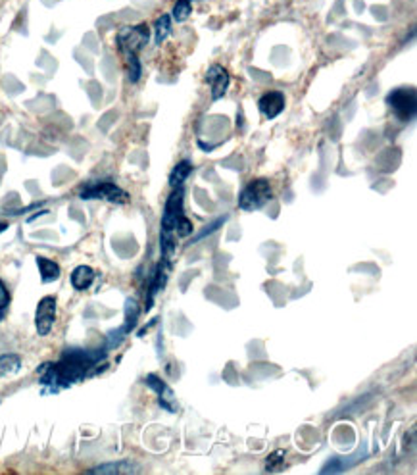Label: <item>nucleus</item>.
<instances>
[{
	"label": "nucleus",
	"instance_id": "393cba45",
	"mask_svg": "<svg viewBox=\"0 0 417 475\" xmlns=\"http://www.w3.org/2000/svg\"><path fill=\"white\" fill-rule=\"evenodd\" d=\"M2 229H6V223H2V226H0V231H2Z\"/></svg>",
	"mask_w": 417,
	"mask_h": 475
},
{
	"label": "nucleus",
	"instance_id": "6e6552de",
	"mask_svg": "<svg viewBox=\"0 0 417 475\" xmlns=\"http://www.w3.org/2000/svg\"><path fill=\"white\" fill-rule=\"evenodd\" d=\"M144 383L149 385V389L158 394V404L168 410V412H177V399H175V394H173L172 387L165 383L164 379H160L156 373H149L146 379H144Z\"/></svg>",
	"mask_w": 417,
	"mask_h": 475
},
{
	"label": "nucleus",
	"instance_id": "b1692460",
	"mask_svg": "<svg viewBox=\"0 0 417 475\" xmlns=\"http://www.w3.org/2000/svg\"><path fill=\"white\" fill-rule=\"evenodd\" d=\"M193 223H191V219L186 218H181V221L177 223V229H175V235L177 237H189V235L193 233Z\"/></svg>",
	"mask_w": 417,
	"mask_h": 475
},
{
	"label": "nucleus",
	"instance_id": "dca6fc26",
	"mask_svg": "<svg viewBox=\"0 0 417 475\" xmlns=\"http://www.w3.org/2000/svg\"><path fill=\"white\" fill-rule=\"evenodd\" d=\"M170 33H172V15L162 14L154 22V45L162 46L165 39L170 37Z\"/></svg>",
	"mask_w": 417,
	"mask_h": 475
},
{
	"label": "nucleus",
	"instance_id": "ddd939ff",
	"mask_svg": "<svg viewBox=\"0 0 417 475\" xmlns=\"http://www.w3.org/2000/svg\"><path fill=\"white\" fill-rule=\"evenodd\" d=\"M95 281V270L89 266H77L71 272V285L75 291H87Z\"/></svg>",
	"mask_w": 417,
	"mask_h": 475
},
{
	"label": "nucleus",
	"instance_id": "4be33fe9",
	"mask_svg": "<svg viewBox=\"0 0 417 475\" xmlns=\"http://www.w3.org/2000/svg\"><path fill=\"white\" fill-rule=\"evenodd\" d=\"M10 293H8L6 285H4V281L0 280V322H2V317L6 316L8 306H10Z\"/></svg>",
	"mask_w": 417,
	"mask_h": 475
},
{
	"label": "nucleus",
	"instance_id": "0eeeda50",
	"mask_svg": "<svg viewBox=\"0 0 417 475\" xmlns=\"http://www.w3.org/2000/svg\"><path fill=\"white\" fill-rule=\"evenodd\" d=\"M54 322H56V298L54 296H45L37 304L35 312V327L41 337H46L53 331Z\"/></svg>",
	"mask_w": 417,
	"mask_h": 475
},
{
	"label": "nucleus",
	"instance_id": "9d476101",
	"mask_svg": "<svg viewBox=\"0 0 417 475\" xmlns=\"http://www.w3.org/2000/svg\"><path fill=\"white\" fill-rule=\"evenodd\" d=\"M170 270H172V260H168V258H162L160 260V264L156 266V270L152 273V277H150V285H149V301H146V310H150L152 306V302L156 298V294L162 291L168 283V277H170Z\"/></svg>",
	"mask_w": 417,
	"mask_h": 475
},
{
	"label": "nucleus",
	"instance_id": "20e7f679",
	"mask_svg": "<svg viewBox=\"0 0 417 475\" xmlns=\"http://www.w3.org/2000/svg\"><path fill=\"white\" fill-rule=\"evenodd\" d=\"M387 106L400 123H410L416 118L417 95L413 87H398L387 95Z\"/></svg>",
	"mask_w": 417,
	"mask_h": 475
},
{
	"label": "nucleus",
	"instance_id": "423d86ee",
	"mask_svg": "<svg viewBox=\"0 0 417 475\" xmlns=\"http://www.w3.org/2000/svg\"><path fill=\"white\" fill-rule=\"evenodd\" d=\"M79 196L83 200H104V202L112 204H125L129 202V193L118 187L116 183L110 181H97V183H87L81 191Z\"/></svg>",
	"mask_w": 417,
	"mask_h": 475
},
{
	"label": "nucleus",
	"instance_id": "6ab92c4d",
	"mask_svg": "<svg viewBox=\"0 0 417 475\" xmlns=\"http://www.w3.org/2000/svg\"><path fill=\"white\" fill-rule=\"evenodd\" d=\"M123 60H125L127 79H129V83H137V81L141 79L142 74V66L141 60H139V56H127Z\"/></svg>",
	"mask_w": 417,
	"mask_h": 475
},
{
	"label": "nucleus",
	"instance_id": "39448f33",
	"mask_svg": "<svg viewBox=\"0 0 417 475\" xmlns=\"http://www.w3.org/2000/svg\"><path fill=\"white\" fill-rule=\"evenodd\" d=\"M271 196H273V191H271L268 179H264V177L252 179L238 195V208L245 212L261 210L271 200Z\"/></svg>",
	"mask_w": 417,
	"mask_h": 475
},
{
	"label": "nucleus",
	"instance_id": "2eb2a0df",
	"mask_svg": "<svg viewBox=\"0 0 417 475\" xmlns=\"http://www.w3.org/2000/svg\"><path fill=\"white\" fill-rule=\"evenodd\" d=\"M191 174H193V164L189 160H181L177 166L172 170V174H170V187L172 189L181 187Z\"/></svg>",
	"mask_w": 417,
	"mask_h": 475
},
{
	"label": "nucleus",
	"instance_id": "1a4fd4ad",
	"mask_svg": "<svg viewBox=\"0 0 417 475\" xmlns=\"http://www.w3.org/2000/svg\"><path fill=\"white\" fill-rule=\"evenodd\" d=\"M206 83L210 85V91H212V100H219V98L225 97V92L231 85V76L224 66L214 64L206 71Z\"/></svg>",
	"mask_w": 417,
	"mask_h": 475
},
{
	"label": "nucleus",
	"instance_id": "5701e85b",
	"mask_svg": "<svg viewBox=\"0 0 417 475\" xmlns=\"http://www.w3.org/2000/svg\"><path fill=\"white\" fill-rule=\"evenodd\" d=\"M225 221H227V216H221V218H217L216 221L212 223V226L204 227V229H202V233H198V235H196V237H194L193 242L200 241V239H204V237H208V235H212V233H214V229H217V227L224 226Z\"/></svg>",
	"mask_w": 417,
	"mask_h": 475
},
{
	"label": "nucleus",
	"instance_id": "f3484780",
	"mask_svg": "<svg viewBox=\"0 0 417 475\" xmlns=\"http://www.w3.org/2000/svg\"><path fill=\"white\" fill-rule=\"evenodd\" d=\"M141 316V310H139V302L135 301V298H127L125 301V322L123 325L119 327L121 331L129 335L131 329H133L135 325H137V319Z\"/></svg>",
	"mask_w": 417,
	"mask_h": 475
},
{
	"label": "nucleus",
	"instance_id": "9b49d317",
	"mask_svg": "<svg viewBox=\"0 0 417 475\" xmlns=\"http://www.w3.org/2000/svg\"><path fill=\"white\" fill-rule=\"evenodd\" d=\"M258 108L268 120H275L277 116L285 110V95L281 91L266 92L258 100Z\"/></svg>",
	"mask_w": 417,
	"mask_h": 475
},
{
	"label": "nucleus",
	"instance_id": "4468645a",
	"mask_svg": "<svg viewBox=\"0 0 417 475\" xmlns=\"http://www.w3.org/2000/svg\"><path fill=\"white\" fill-rule=\"evenodd\" d=\"M137 471H139V468L127 460L108 462V464L90 469V474H137Z\"/></svg>",
	"mask_w": 417,
	"mask_h": 475
},
{
	"label": "nucleus",
	"instance_id": "7ed1b4c3",
	"mask_svg": "<svg viewBox=\"0 0 417 475\" xmlns=\"http://www.w3.org/2000/svg\"><path fill=\"white\" fill-rule=\"evenodd\" d=\"M150 29L146 23H139V25H127L121 27L116 35V45H118L119 53L123 58L127 56H139L144 46L149 45Z\"/></svg>",
	"mask_w": 417,
	"mask_h": 475
},
{
	"label": "nucleus",
	"instance_id": "f03ea898",
	"mask_svg": "<svg viewBox=\"0 0 417 475\" xmlns=\"http://www.w3.org/2000/svg\"><path fill=\"white\" fill-rule=\"evenodd\" d=\"M185 193L183 187L173 189V193L168 196L164 206V214H162V226H160V250H162V258L172 260L175 254V229L181 218H185V204H183Z\"/></svg>",
	"mask_w": 417,
	"mask_h": 475
},
{
	"label": "nucleus",
	"instance_id": "f8f14e48",
	"mask_svg": "<svg viewBox=\"0 0 417 475\" xmlns=\"http://www.w3.org/2000/svg\"><path fill=\"white\" fill-rule=\"evenodd\" d=\"M35 262H37L39 273H41V280H43V283H54V281L60 280V273H62V270H60V266L56 264L54 260L45 258V256H37L35 258Z\"/></svg>",
	"mask_w": 417,
	"mask_h": 475
},
{
	"label": "nucleus",
	"instance_id": "f257e3e1",
	"mask_svg": "<svg viewBox=\"0 0 417 475\" xmlns=\"http://www.w3.org/2000/svg\"><path fill=\"white\" fill-rule=\"evenodd\" d=\"M108 348H67L62 352L58 362H46L39 366V381L43 385V392H58L79 383L93 376L104 364Z\"/></svg>",
	"mask_w": 417,
	"mask_h": 475
},
{
	"label": "nucleus",
	"instance_id": "412c9836",
	"mask_svg": "<svg viewBox=\"0 0 417 475\" xmlns=\"http://www.w3.org/2000/svg\"><path fill=\"white\" fill-rule=\"evenodd\" d=\"M285 462V450H275L266 458V471H279Z\"/></svg>",
	"mask_w": 417,
	"mask_h": 475
},
{
	"label": "nucleus",
	"instance_id": "aec40b11",
	"mask_svg": "<svg viewBox=\"0 0 417 475\" xmlns=\"http://www.w3.org/2000/svg\"><path fill=\"white\" fill-rule=\"evenodd\" d=\"M191 12H193V0H177L175 2V6H173V20L175 22H185L186 18L191 15Z\"/></svg>",
	"mask_w": 417,
	"mask_h": 475
},
{
	"label": "nucleus",
	"instance_id": "a211bd4d",
	"mask_svg": "<svg viewBox=\"0 0 417 475\" xmlns=\"http://www.w3.org/2000/svg\"><path fill=\"white\" fill-rule=\"evenodd\" d=\"M22 370V358L14 352L0 354V376H14Z\"/></svg>",
	"mask_w": 417,
	"mask_h": 475
}]
</instances>
